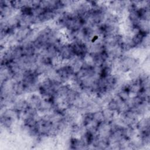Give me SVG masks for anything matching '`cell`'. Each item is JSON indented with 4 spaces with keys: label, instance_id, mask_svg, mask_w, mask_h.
Wrapping results in <instances>:
<instances>
[{
    "label": "cell",
    "instance_id": "obj_1",
    "mask_svg": "<svg viewBox=\"0 0 150 150\" xmlns=\"http://www.w3.org/2000/svg\"><path fill=\"white\" fill-rule=\"evenodd\" d=\"M59 56L63 62H68L75 56L70 43H65L59 50Z\"/></svg>",
    "mask_w": 150,
    "mask_h": 150
},
{
    "label": "cell",
    "instance_id": "obj_2",
    "mask_svg": "<svg viewBox=\"0 0 150 150\" xmlns=\"http://www.w3.org/2000/svg\"><path fill=\"white\" fill-rule=\"evenodd\" d=\"M54 108V104L50 98H43L37 110L40 115L51 112Z\"/></svg>",
    "mask_w": 150,
    "mask_h": 150
},
{
    "label": "cell",
    "instance_id": "obj_3",
    "mask_svg": "<svg viewBox=\"0 0 150 150\" xmlns=\"http://www.w3.org/2000/svg\"><path fill=\"white\" fill-rule=\"evenodd\" d=\"M138 133H150V120L148 116L140 117L135 126Z\"/></svg>",
    "mask_w": 150,
    "mask_h": 150
},
{
    "label": "cell",
    "instance_id": "obj_4",
    "mask_svg": "<svg viewBox=\"0 0 150 150\" xmlns=\"http://www.w3.org/2000/svg\"><path fill=\"white\" fill-rule=\"evenodd\" d=\"M42 96L39 94L32 93L30 94V95L26 98L28 104V106L35 108H38L39 107L42 100Z\"/></svg>",
    "mask_w": 150,
    "mask_h": 150
},
{
    "label": "cell",
    "instance_id": "obj_5",
    "mask_svg": "<svg viewBox=\"0 0 150 150\" xmlns=\"http://www.w3.org/2000/svg\"><path fill=\"white\" fill-rule=\"evenodd\" d=\"M28 107L29 106L26 99L21 97H18L15 101L12 107L19 112H21L25 111Z\"/></svg>",
    "mask_w": 150,
    "mask_h": 150
},
{
    "label": "cell",
    "instance_id": "obj_6",
    "mask_svg": "<svg viewBox=\"0 0 150 150\" xmlns=\"http://www.w3.org/2000/svg\"><path fill=\"white\" fill-rule=\"evenodd\" d=\"M13 90L14 93L18 97L22 96L26 94V88L23 82H14Z\"/></svg>",
    "mask_w": 150,
    "mask_h": 150
},
{
    "label": "cell",
    "instance_id": "obj_7",
    "mask_svg": "<svg viewBox=\"0 0 150 150\" xmlns=\"http://www.w3.org/2000/svg\"><path fill=\"white\" fill-rule=\"evenodd\" d=\"M102 112L104 117V121H106L108 122H111L112 121V120L114 118V117L118 114L116 112L112 111L111 110H109L105 107L103 108Z\"/></svg>",
    "mask_w": 150,
    "mask_h": 150
},
{
    "label": "cell",
    "instance_id": "obj_8",
    "mask_svg": "<svg viewBox=\"0 0 150 150\" xmlns=\"http://www.w3.org/2000/svg\"><path fill=\"white\" fill-rule=\"evenodd\" d=\"M138 13L141 20L148 21L150 20V6L138 8Z\"/></svg>",
    "mask_w": 150,
    "mask_h": 150
},
{
    "label": "cell",
    "instance_id": "obj_9",
    "mask_svg": "<svg viewBox=\"0 0 150 150\" xmlns=\"http://www.w3.org/2000/svg\"><path fill=\"white\" fill-rule=\"evenodd\" d=\"M137 27L141 32L146 34L149 33V21L140 20Z\"/></svg>",
    "mask_w": 150,
    "mask_h": 150
},
{
    "label": "cell",
    "instance_id": "obj_10",
    "mask_svg": "<svg viewBox=\"0 0 150 150\" xmlns=\"http://www.w3.org/2000/svg\"><path fill=\"white\" fill-rule=\"evenodd\" d=\"M92 117L94 120L97 121L98 123H100L104 121V117L102 112V110H97L91 112Z\"/></svg>",
    "mask_w": 150,
    "mask_h": 150
}]
</instances>
